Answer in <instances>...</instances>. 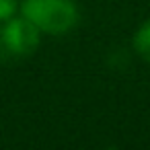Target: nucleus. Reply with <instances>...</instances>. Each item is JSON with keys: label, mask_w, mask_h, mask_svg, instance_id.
Returning a JSON list of instances; mask_svg holds the SVG:
<instances>
[{"label": "nucleus", "mask_w": 150, "mask_h": 150, "mask_svg": "<svg viewBox=\"0 0 150 150\" xmlns=\"http://www.w3.org/2000/svg\"><path fill=\"white\" fill-rule=\"evenodd\" d=\"M41 35L43 33L21 13L6 23H0V47L6 56L13 58L33 56L41 43Z\"/></svg>", "instance_id": "2"}, {"label": "nucleus", "mask_w": 150, "mask_h": 150, "mask_svg": "<svg viewBox=\"0 0 150 150\" xmlns=\"http://www.w3.org/2000/svg\"><path fill=\"white\" fill-rule=\"evenodd\" d=\"M21 0H0V23H6L15 15H19Z\"/></svg>", "instance_id": "4"}, {"label": "nucleus", "mask_w": 150, "mask_h": 150, "mask_svg": "<svg viewBox=\"0 0 150 150\" xmlns=\"http://www.w3.org/2000/svg\"><path fill=\"white\" fill-rule=\"evenodd\" d=\"M19 13L45 35H66L80 23L76 0H21Z\"/></svg>", "instance_id": "1"}, {"label": "nucleus", "mask_w": 150, "mask_h": 150, "mask_svg": "<svg viewBox=\"0 0 150 150\" xmlns=\"http://www.w3.org/2000/svg\"><path fill=\"white\" fill-rule=\"evenodd\" d=\"M132 50L134 54L144 60L146 64H150V19L144 21L132 35Z\"/></svg>", "instance_id": "3"}]
</instances>
